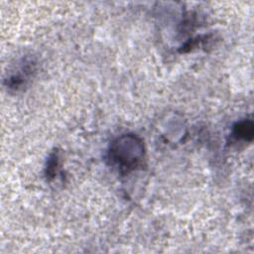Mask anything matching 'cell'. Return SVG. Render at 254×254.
<instances>
[{
    "label": "cell",
    "mask_w": 254,
    "mask_h": 254,
    "mask_svg": "<svg viewBox=\"0 0 254 254\" xmlns=\"http://www.w3.org/2000/svg\"><path fill=\"white\" fill-rule=\"evenodd\" d=\"M234 135L243 140H252L253 137V124L251 121H242L237 123L234 127Z\"/></svg>",
    "instance_id": "obj_2"
},
{
    "label": "cell",
    "mask_w": 254,
    "mask_h": 254,
    "mask_svg": "<svg viewBox=\"0 0 254 254\" xmlns=\"http://www.w3.org/2000/svg\"><path fill=\"white\" fill-rule=\"evenodd\" d=\"M143 154V145L134 136H123L111 147L110 158L121 169L129 170L136 165Z\"/></svg>",
    "instance_id": "obj_1"
}]
</instances>
